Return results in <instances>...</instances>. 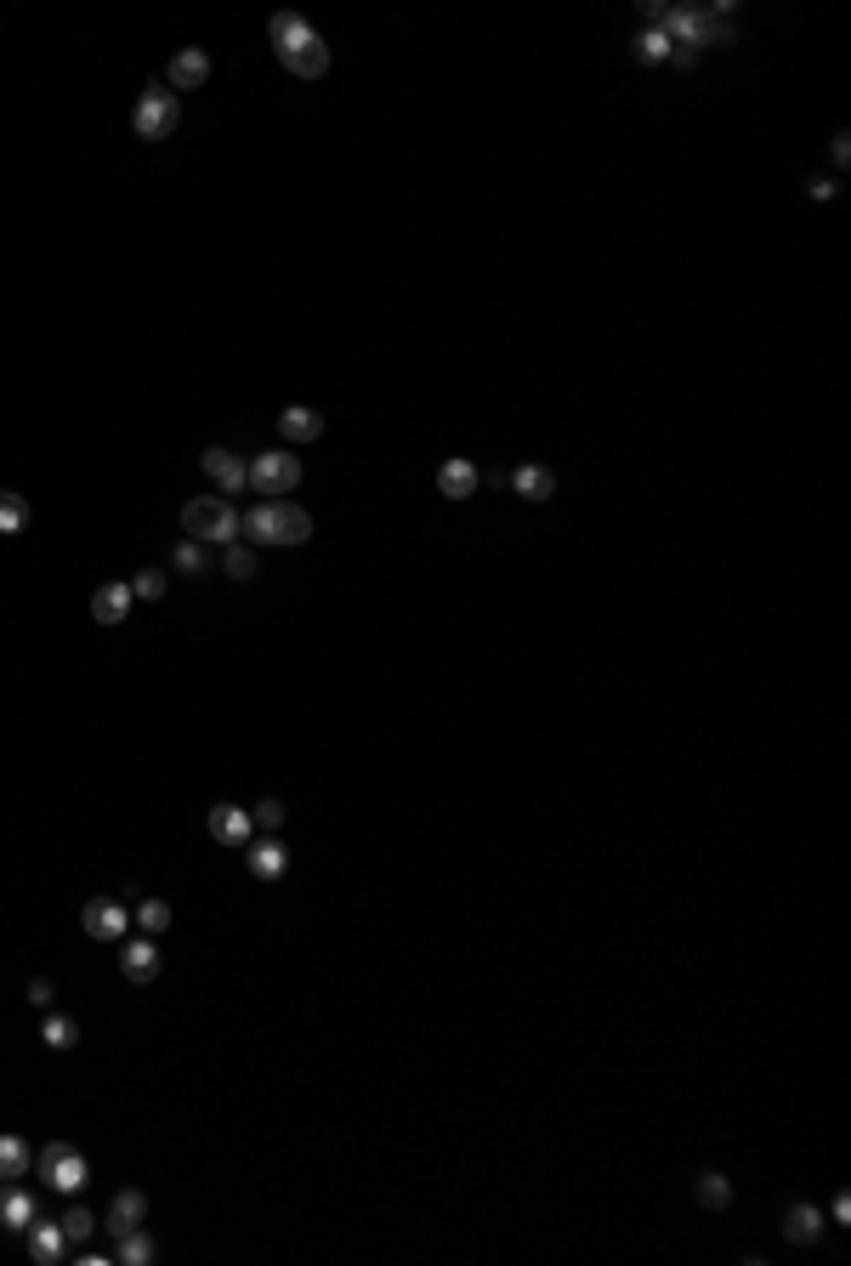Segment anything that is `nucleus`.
I'll list each match as a JSON object with an SVG mask.
<instances>
[{
	"label": "nucleus",
	"mask_w": 851,
	"mask_h": 1266,
	"mask_svg": "<svg viewBox=\"0 0 851 1266\" xmlns=\"http://www.w3.org/2000/svg\"><path fill=\"white\" fill-rule=\"evenodd\" d=\"M279 63H284L290 74H302V80H318V74L330 68V46H323V35L313 29L302 46H290V52H279Z\"/></svg>",
	"instance_id": "obj_11"
},
{
	"label": "nucleus",
	"mask_w": 851,
	"mask_h": 1266,
	"mask_svg": "<svg viewBox=\"0 0 851 1266\" xmlns=\"http://www.w3.org/2000/svg\"><path fill=\"white\" fill-rule=\"evenodd\" d=\"M284 869H290V852L279 847V840H256V847H250V875L256 881H279Z\"/></svg>",
	"instance_id": "obj_21"
},
{
	"label": "nucleus",
	"mask_w": 851,
	"mask_h": 1266,
	"mask_svg": "<svg viewBox=\"0 0 851 1266\" xmlns=\"http://www.w3.org/2000/svg\"><path fill=\"white\" fill-rule=\"evenodd\" d=\"M211 80V58L199 52V46H182L177 58H170V68H165V86L170 91H199Z\"/></svg>",
	"instance_id": "obj_8"
},
{
	"label": "nucleus",
	"mask_w": 851,
	"mask_h": 1266,
	"mask_svg": "<svg viewBox=\"0 0 851 1266\" xmlns=\"http://www.w3.org/2000/svg\"><path fill=\"white\" fill-rule=\"evenodd\" d=\"M221 568H228L233 580H256V545H228V552H221Z\"/></svg>",
	"instance_id": "obj_28"
},
{
	"label": "nucleus",
	"mask_w": 851,
	"mask_h": 1266,
	"mask_svg": "<svg viewBox=\"0 0 851 1266\" xmlns=\"http://www.w3.org/2000/svg\"><path fill=\"white\" fill-rule=\"evenodd\" d=\"M835 160H840V165L851 160V131H835Z\"/></svg>",
	"instance_id": "obj_36"
},
{
	"label": "nucleus",
	"mask_w": 851,
	"mask_h": 1266,
	"mask_svg": "<svg viewBox=\"0 0 851 1266\" xmlns=\"http://www.w3.org/2000/svg\"><path fill=\"white\" fill-rule=\"evenodd\" d=\"M52 1000H58V988L46 983V977H35L29 983V1005H40V1011H52Z\"/></svg>",
	"instance_id": "obj_34"
},
{
	"label": "nucleus",
	"mask_w": 851,
	"mask_h": 1266,
	"mask_svg": "<svg viewBox=\"0 0 851 1266\" xmlns=\"http://www.w3.org/2000/svg\"><path fill=\"white\" fill-rule=\"evenodd\" d=\"M817 1232H823V1210L817 1204H789V1215H784L789 1244H817Z\"/></svg>",
	"instance_id": "obj_18"
},
{
	"label": "nucleus",
	"mask_w": 851,
	"mask_h": 1266,
	"mask_svg": "<svg viewBox=\"0 0 851 1266\" xmlns=\"http://www.w3.org/2000/svg\"><path fill=\"white\" fill-rule=\"evenodd\" d=\"M295 483H302V455L267 450V455L250 460V489H256L262 501H279V494H290Z\"/></svg>",
	"instance_id": "obj_5"
},
{
	"label": "nucleus",
	"mask_w": 851,
	"mask_h": 1266,
	"mask_svg": "<svg viewBox=\"0 0 851 1266\" xmlns=\"http://www.w3.org/2000/svg\"><path fill=\"white\" fill-rule=\"evenodd\" d=\"M279 432H284V443H318L323 415L313 404H290V409H279Z\"/></svg>",
	"instance_id": "obj_14"
},
{
	"label": "nucleus",
	"mask_w": 851,
	"mask_h": 1266,
	"mask_svg": "<svg viewBox=\"0 0 851 1266\" xmlns=\"http://www.w3.org/2000/svg\"><path fill=\"white\" fill-rule=\"evenodd\" d=\"M205 471H211V483H216L221 494L250 489V460H239V455H228V450H205Z\"/></svg>",
	"instance_id": "obj_13"
},
{
	"label": "nucleus",
	"mask_w": 851,
	"mask_h": 1266,
	"mask_svg": "<svg viewBox=\"0 0 851 1266\" xmlns=\"http://www.w3.org/2000/svg\"><path fill=\"white\" fill-rule=\"evenodd\" d=\"M698 1204H704V1210H727L733 1204V1181L721 1170H704V1176H698Z\"/></svg>",
	"instance_id": "obj_25"
},
{
	"label": "nucleus",
	"mask_w": 851,
	"mask_h": 1266,
	"mask_svg": "<svg viewBox=\"0 0 851 1266\" xmlns=\"http://www.w3.org/2000/svg\"><path fill=\"white\" fill-rule=\"evenodd\" d=\"M182 534L188 540H205V545H233L239 511L228 506V494H199V501L182 506Z\"/></svg>",
	"instance_id": "obj_2"
},
{
	"label": "nucleus",
	"mask_w": 851,
	"mask_h": 1266,
	"mask_svg": "<svg viewBox=\"0 0 851 1266\" xmlns=\"http://www.w3.org/2000/svg\"><path fill=\"white\" fill-rule=\"evenodd\" d=\"M307 35H313V23H307L302 12H272V17H267V40L279 46V52H290V46H302Z\"/></svg>",
	"instance_id": "obj_19"
},
{
	"label": "nucleus",
	"mask_w": 851,
	"mask_h": 1266,
	"mask_svg": "<svg viewBox=\"0 0 851 1266\" xmlns=\"http://www.w3.org/2000/svg\"><path fill=\"white\" fill-rule=\"evenodd\" d=\"M119 972L131 983H154L160 977V942L154 937H119Z\"/></svg>",
	"instance_id": "obj_7"
},
{
	"label": "nucleus",
	"mask_w": 851,
	"mask_h": 1266,
	"mask_svg": "<svg viewBox=\"0 0 851 1266\" xmlns=\"http://www.w3.org/2000/svg\"><path fill=\"white\" fill-rule=\"evenodd\" d=\"M40 1046L74 1051L80 1046V1023H74V1016H58V1011H40Z\"/></svg>",
	"instance_id": "obj_20"
},
{
	"label": "nucleus",
	"mask_w": 851,
	"mask_h": 1266,
	"mask_svg": "<svg viewBox=\"0 0 851 1266\" xmlns=\"http://www.w3.org/2000/svg\"><path fill=\"white\" fill-rule=\"evenodd\" d=\"M239 534L250 545H307L313 517L302 506H290V501H256L239 517Z\"/></svg>",
	"instance_id": "obj_1"
},
{
	"label": "nucleus",
	"mask_w": 851,
	"mask_h": 1266,
	"mask_svg": "<svg viewBox=\"0 0 851 1266\" xmlns=\"http://www.w3.org/2000/svg\"><path fill=\"white\" fill-rule=\"evenodd\" d=\"M137 926H142L148 937L165 932V926H170V903H165V898H142V903H137Z\"/></svg>",
	"instance_id": "obj_29"
},
{
	"label": "nucleus",
	"mask_w": 851,
	"mask_h": 1266,
	"mask_svg": "<svg viewBox=\"0 0 851 1266\" xmlns=\"http://www.w3.org/2000/svg\"><path fill=\"white\" fill-rule=\"evenodd\" d=\"M177 114H182L177 91H170V86H148L137 97V109H131V126H137L142 142H165L170 131H177Z\"/></svg>",
	"instance_id": "obj_4"
},
{
	"label": "nucleus",
	"mask_w": 851,
	"mask_h": 1266,
	"mask_svg": "<svg viewBox=\"0 0 851 1266\" xmlns=\"http://www.w3.org/2000/svg\"><path fill=\"white\" fill-rule=\"evenodd\" d=\"M23 529H29V501L0 489V534H23Z\"/></svg>",
	"instance_id": "obj_24"
},
{
	"label": "nucleus",
	"mask_w": 851,
	"mask_h": 1266,
	"mask_svg": "<svg viewBox=\"0 0 851 1266\" xmlns=\"http://www.w3.org/2000/svg\"><path fill=\"white\" fill-rule=\"evenodd\" d=\"M29 1164H35L29 1141H23V1136H0V1181H17V1176H29Z\"/></svg>",
	"instance_id": "obj_22"
},
{
	"label": "nucleus",
	"mask_w": 851,
	"mask_h": 1266,
	"mask_svg": "<svg viewBox=\"0 0 851 1266\" xmlns=\"http://www.w3.org/2000/svg\"><path fill=\"white\" fill-rule=\"evenodd\" d=\"M131 580H109V585H97L91 591V619L97 625H119L125 613H131Z\"/></svg>",
	"instance_id": "obj_10"
},
{
	"label": "nucleus",
	"mask_w": 851,
	"mask_h": 1266,
	"mask_svg": "<svg viewBox=\"0 0 851 1266\" xmlns=\"http://www.w3.org/2000/svg\"><path fill=\"white\" fill-rule=\"evenodd\" d=\"M29 1255L40 1261V1266H52V1261H63L68 1255V1238H63V1227L58 1221H29Z\"/></svg>",
	"instance_id": "obj_16"
},
{
	"label": "nucleus",
	"mask_w": 851,
	"mask_h": 1266,
	"mask_svg": "<svg viewBox=\"0 0 851 1266\" xmlns=\"http://www.w3.org/2000/svg\"><path fill=\"white\" fill-rule=\"evenodd\" d=\"M35 1170L46 1176V1187H58V1193H80V1187L91 1181V1164L80 1148H68V1141H46V1148L35 1153Z\"/></svg>",
	"instance_id": "obj_3"
},
{
	"label": "nucleus",
	"mask_w": 851,
	"mask_h": 1266,
	"mask_svg": "<svg viewBox=\"0 0 851 1266\" xmlns=\"http://www.w3.org/2000/svg\"><path fill=\"white\" fill-rule=\"evenodd\" d=\"M35 1215H40V1204H35L29 1187H12V1193H0V1227H7V1232H29Z\"/></svg>",
	"instance_id": "obj_17"
},
{
	"label": "nucleus",
	"mask_w": 851,
	"mask_h": 1266,
	"mask_svg": "<svg viewBox=\"0 0 851 1266\" xmlns=\"http://www.w3.org/2000/svg\"><path fill=\"white\" fill-rule=\"evenodd\" d=\"M58 1227H63V1238H68V1244H86V1238L97 1232V1221H91V1210H80V1204H74V1210L63 1215V1221H58Z\"/></svg>",
	"instance_id": "obj_31"
},
{
	"label": "nucleus",
	"mask_w": 851,
	"mask_h": 1266,
	"mask_svg": "<svg viewBox=\"0 0 851 1266\" xmlns=\"http://www.w3.org/2000/svg\"><path fill=\"white\" fill-rule=\"evenodd\" d=\"M250 824H256V830H279L284 824V801H262L256 812H250Z\"/></svg>",
	"instance_id": "obj_33"
},
{
	"label": "nucleus",
	"mask_w": 851,
	"mask_h": 1266,
	"mask_svg": "<svg viewBox=\"0 0 851 1266\" xmlns=\"http://www.w3.org/2000/svg\"><path fill=\"white\" fill-rule=\"evenodd\" d=\"M511 489L522 494V501H550V494H557V478H550L545 466H517Z\"/></svg>",
	"instance_id": "obj_23"
},
{
	"label": "nucleus",
	"mask_w": 851,
	"mask_h": 1266,
	"mask_svg": "<svg viewBox=\"0 0 851 1266\" xmlns=\"http://www.w3.org/2000/svg\"><path fill=\"white\" fill-rule=\"evenodd\" d=\"M80 926H86V937H97V942H119L125 926H131V909H125L119 898H91V903L80 909Z\"/></svg>",
	"instance_id": "obj_6"
},
{
	"label": "nucleus",
	"mask_w": 851,
	"mask_h": 1266,
	"mask_svg": "<svg viewBox=\"0 0 851 1266\" xmlns=\"http://www.w3.org/2000/svg\"><path fill=\"white\" fill-rule=\"evenodd\" d=\"M806 193H812V200H829L835 182H829V177H812V182H806Z\"/></svg>",
	"instance_id": "obj_35"
},
{
	"label": "nucleus",
	"mask_w": 851,
	"mask_h": 1266,
	"mask_svg": "<svg viewBox=\"0 0 851 1266\" xmlns=\"http://www.w3.org/2000/svg\"><path fill=\"white\" fill-rule=\"evenodd\" d=\"M636 58H642V63H664V58H670V35L659 29V23H647V29L636 35Z\"/></svg>",
	"instance_id": "obj_27"
},
{
	"label": "nucleus",
	"mask_w": 851,
	"mask_h": 1266,
	"mask_svg": "<svg viewBox=\"0 0 851 1266\" xmlns=\"http://www.w3.org/2000/svg\"><path fill=\"white\" fill-rule=\"evenodd\" d=\"M211 835L221 840V847H244V840L256 835V824H250V812H244V807L221 801V807H211Z\"/></svg>",
	"instance_id": "obj_12"
},
{
	"label": "nucleus",
	"mask_w": 851,
	"mask_h": 1266,
	"mask_svg": "<svg viewBox=\"0 0 851 1266\" xmlns=\"http://www.w3.org/2000/svg\"><path fill=\"white\" fill-rule=\"evenodd\" d=\"M170 562L182 568V574H205V562H211V552H205V540H182L177 552H170Z\"/></svg>",
	"instance_id": "obj_30"
},
{
	"label": "nucleus",
	"mask_w": 851,
	"mask_h": 1266,
	"mask_svg": "<svg viewBox=\"0 0 851 1266\" xmlns=\"http://www.w3.org/2000/svg\"><path fill=\"white\" fill-rule=\"evenodd\" d=\"M478 483H483V471L471 466L466 455H455V460L437 466V494H443V501H471V494H478Z\"/></svg>",
	"instance_id": "obj_9"
},
{
	"label": "nucleus",
	"mask_w": 851,
	"mask_h": 1266,
	"mask_svg": "<svg viewBox=\"0 0 851 1266\" xmlns=\"http://www.w3.org/2000/svg\"><path fill=\"white\" fill-rule=\"evenodd\" d=\"M131 597H142V603H160L165 597V574H160V568H142V574L131 580Z\"/></svg>",
	"instance_id": "obj_32"
},
{
	"label": "nucleus",
	"mask_w": 851,
	"mask_h": 1266,
	"mask_svg": "<svg viewBox=\"0 0 851 1266\" xmlns=\"http://www.w3.org/2000/svg\"><path fill=\"white\" fill-rule=\"evenodd\" d=\"M142 1215H148V1199L137 1193V1187H125V1193H114V1204H109V1232L119 1238V1232H137L142 1227Z\"/></svg>",
	"instance_id": "obj_15"
},
{
	"label": "nucleus",
	"mask_w": 851,
	"mask_h": 1266,
	"mask_svg": "<svg viewBox=\"0 0 851 1266\" xmlns=\"http://www.w3.org/2000/svg\"><path fill=\"white\" fill-rule=\"evenodd\" d=\"M114 1261H125V1266H148V1261H154V1238H148L142 1227H137V1232H119Z\"/></svg>",
	"instance_id": "obj_26"
}]
</instances>
